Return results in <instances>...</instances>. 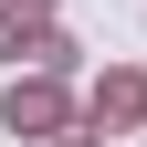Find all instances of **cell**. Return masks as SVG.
Masks as SVG:
<instances>
[{"label":"cell","mask_w":147,"mask_h":147,"mask_svg":"<svg viewBox=\"0 0 147 147\" xmlns=\"http://www.w3.org/2000/svg\"><path fill=\"white\" fill-rule=\"evenodd\" d=\"M0 11H11V21H21V11H42V0H0Z\"/></svg>","instance_id":"obj_1"}]
</instances>
